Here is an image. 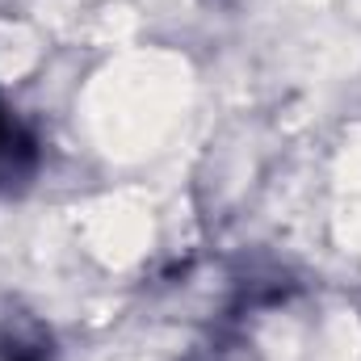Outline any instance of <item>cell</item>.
Instances as JSON below:
<instances>
[{"label": "cell", "mask_w": 361, "mask_h": 361, "mask_svg": "<svg viewBox=\"0 0 361 361\" xmlns=\"http://www.w3.org/2000/svg\"><path fill=\"white\" fill-rule=\"evenodd\" d=\"M30 160H34V143H30V135H25V130L8 118V109L0 105V173H4V169L17 173V169H25Z\"/></svg>", "instance_id": "cell-1"}, {"label": "cell", "mask_w": 361, "mask_h": 361, "mask_svg": "<svg viewBox=\"0 0 361 361\" xmlns=\"http://www.w3.org/2000/svg\"><path fill=\"white\" fill-rule=\"evenodd\" d=\"M0 361H51V345L42 336H4L0 341Z\"/></svg>", "instance_id": "cell-2"}]
</instances>
